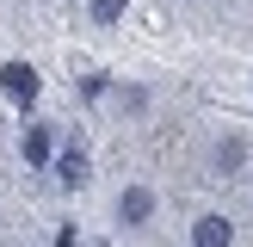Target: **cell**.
I'll list each match as a JSON object with an SVG mask.
<instances>
[{
  "label": "cell",
  "instance_id": "obj_1",
  "mask_svg": "<svg viewBox=\"0 0 253 247\" xmlns=\"http://www.w3.org/2000/svg\"><path fill=\"white\" fill-rule=\"evenodd\" d=\"M0 86H6L12 105H31L37 99V68L31 62H6V68H0Z\"/></svg>",
  "mask_w": 253,
  "mask_h": 247
},
{
  "label": "cell",
  "instance_id": "obj_2",
  "mask_svg": "<svg viewBox=\"0 0 253 247\" xmlns=\"http://www.w3.org/2000/svg\"><path fill=\"white\" fill-rule=\"evenodd\" d=\"M192 247H235V222L216 216V210L198 216V222H192Z\"/></svg>",
  "mask_w": 253,
  "mask_h": 247
},
{
  "label": "cell",
  "instance_id": "obj_3",
  "mask_svg": "<svg viewBox=\"0 0 253 247\" xmlns=\"http://www.w3.org/2000/svg\"><path fill=\"white\" fill-rule=\"evenodd\" d=\"M124 222H130V229H142L148 216H155V192H148V185H130V192H124V210H118Z\"/></svg>",
  "mask_w": 253,
  "mask_h": 247
},
{
  "label": "cell",
  "instance_id": "obj_4",
  "mask_svg": "<svg viewBox=\"0 0 253 247\" xmlns=\"http://www.w3.org/2000/svg\"><path fill=\"white\" fill-rule=\"evenodd\" d=\"M49 155H56V136H49V124H31V130H25V161H31V167H43Z\"/></svg>",
  "mask_w": 253,
  "mask_h": 247
},
{
  "label": "cell",
  "instance_id": "obj_5",
  "mask_svg": "<svg viewBox=\"0 0 253 247\" xmlns=\"http://www.w3.org/2000/svg\"><path fill=\"white\" fill-rule=\"evenodd\" d=\"M241 161H247V142H241V136H222V148H216V173H241Z\"/></svg>",
  "mask_w": 253,
  "mask_h": 247
},
{
  "label": "cell",
  "instance_id": "obj_6",
  "mask_svg": "<svg viewBox=\"0 0 253 247\" xmlns=\"http://www.w3.org/2000/svg\"><path fill=\"white\" fill-rule=\"evenodd\" d=\"M56 173H62V185H86V155H81V148H68V155L56 161Z\"/></svg>",
  "mask_w": 253,
  "mask_h": 247
},
{
  "label": "cell",
  "instance_id": "obj_7",
  "mask_svg": "<svg viewBox=\"0 0 253 247\" xmlns=\"http://www.w3.org/2000/svg\"><path fill=\"white\" fill-rule=\"evenodd\" d=\"M124 6H130V0H93V19H99V25H118Z\"/></svg>",
  "mask_w": 253,
  "mask_h": 247
}]
</instances>
